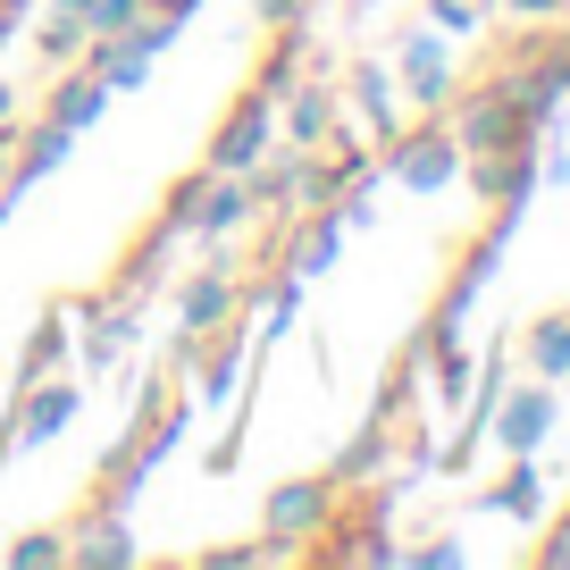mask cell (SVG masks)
Segmentation results:
<instances>
[{
	"label": "cell",
	"mask_w": 570,
	"mask_h": 570,
	"mask_svg": "<svg viewBox=\"0 0 570 570\" xmlns=\"http://www.w3.org/2000/svg\"><path fill=\"white\" fill-rule=\"evenodd\" d=\"M453 168H462V142H453L445 126H420V135L394 151V177H403V185H445Z\"/></svg>",
	"instance_id": "6da1fadb"
},
{
	"label": "cell",
	"mask_w": 570,
	"mask_h": 570,
	"mask_svg": "<svg viewBox=\"0 0 570 570\" xmlns=\"http://www.w3.org/2000/svg\"><path fill=\"white\" fill-rule=\"evenodd\" d=\"M261 142H268V109L244 101V109L227 118V135L210 142V168H252V160H261Z\"/></svg>",
	"instance_id": "7a4b0ae2"
},
{
	"label": "cell",
	"mask_w": 570,
	"mask_h": 570,
	"mask_svg": "<svg viewBox=\"0 0 570 570\" xmlns=\"http://www.w3.org/2000/svg\"><path fill=\"white\" fill-rule=\"evenodd\" d=\"M495 428H503V453H537V436H546V428H553V394H546V386L512 394Z\"/></svg>",
	"instance_id": "3957f363"
},
{
	"label": "cell",
	"mask_w": 570,
	"mask_h": 570,
	"mask_svg": "<svg viewBox=\"0 0 570 570\" xmlns=\"http://www.w3.org/2000/svg\"><path fill=\"white\" fill-rule=\"evenodd\" d=\"M320 512H327V487H311V479H294V487H277V495H268V529H277V537L320 529Z\"/></svg>",
	"instance_id": "277c9868"
},
{
	"label": "cell",
	"mask_w": 570,
	"mask_h": 570,
	"mask_svg": "<svg viewBox=\"0 0 570 570\" xmlns=\"http://www.w3.org/2000/svg\"><path fill=\"white\" fill-rule=\"evenodd\" d=\"M403 76H411V92H420V101H445V51H436V42H411L403 51Z\"/></svg>",
	"instance_id": "5b68a950"
},
{
	"label": "cell",
	"mask_w": 570,
	"mask_h": 570,
	"mask_svg": "<svg viewBox=\"0 0 570 570\" xmlns=\"http://www.w3.org/2000/svg\"><path fill=\"white\" fill-rule=\"evenodd\" d=\"M529 361L546 377H570V320H537L529 327Z\"/></svg>",
	"instance_id": "8992f818"
},
{
	"label": "cell",
	"mask_w": 570,
	"mask_h": 570,
	"mask_svg": "<svg viewBox=\"0 0 570 570\" xmlns=\"http://www.w3.org/2000/svg\"><path fill=\"white\" fill-rule=\"evenodd\" d=\"M495 503H503V512H520V520L537 512V462H529V453H512V479L495 487Z\"/></svg>",
	"instance_id": "52a82bcc"
},
{
	"label": "cell",
	"mask_w": 570,
	"mask_h": 570,
	"mask_svg": "<svg viewBox=\"0 0 570 570\" xmlns=\"http://www.w3.org/2000/svg\"><path fill=\"white\" fill-rule=\"evenodd\" d=\"M68 411H76V394H68V386H51L35 411H26V436H59V428H68Z\"/></svg>",
	"instance_id": "ba28073f"
},
{
	"label": "cell",
	"mask_w": 570,
	"mask_h": 570,
	"mask_svg": "<svg viewBox=\"0 0 570 570\" xmlns=\"http://www.w3.org/2000/svg\"><path fill=\"white\" fill-rule=\"evenodd\" d=\"M92 109H101V85H68V92H59V118H51V126H85Z\"/></svg>",
	"instance_id": "9c48e42d"
},
{
	"label": "cell",
	"mask_w": 570,
	"mask_h": 570,
	"mask_svg": "<svg viewBox=\"0 0 570 570\" xmlns=\"http://www.w3.org/2000/svg\"><path fill=\"white\" fill-rule=\"evenodd\" d=\"M320 135H327V101L303 92V101H294V142H320Z\"/></svg>",
	"instance_id": "30bf717a"
},
{
	"label": "cell",
	"mask_w": 570,
	"mask_h": 570,
	"mask_svg": "<svg viewBox=\"0 0 570 570\" xmlns=\"http://www.w3.org/2000/svg\"><path fill=\"white\" fill-rule=\"evenodd\" d=\"M218 311H227V285H218V277L185 294V320H194V327H202V320H218Z\"/></svg>",
	"instance_id": "8fae6325"
},
{
	"label": "cell",
	"mask_w": 570,
	"mask_h": 570,
	"mask_svg": "<svg viewBox=\"0 0 570 570\" xmlns=\"http://www.w3.org/2000/svg\"><path fill=\"white\" fill-rule=\"evenodd\" d=\"M361 101H370L377 135H394V118H386V76H377V68H361Z\"/></svg>",
	"instance_id": "7c38bea8"
},
{
	"label": "cell",
	"mask_w": 570,
	"mask_h": 570,
	"mask_svg": "<svg viewBox=\"0 0 570 570\" xmlns=\"http://www.w3.org/2000/svg\"><path fill=\"white\" fill-rule=\"evenodd\" d=\"M503 9H520V18H562L570 0H503Z\"/></svg>",
	"instance_id": "4fadbf2b"
},
{
	"label": "cell",
	"mask_w": 570,
	"mask_h": 570,
	"mask_svg": "<svg viewBox=\"0 0 570 570\" xmlns=\"http://www.w3.org/2000/svg\"><path fill=\"white\" fill-rule=\"evenodd\" d=\"M537 553H546V562H570V537H546Z\"/></svg>",
	"instance_id": "5bb4252c"
},
{
	"label": "cell",
	"mask_w": 570,
	"mask_h": 570,
	"mask_svg": "<svg viewBox=\"0 0 570 570\" xmlns=\"http://www.w3.org/2000/svg\"><path fill=\"white\" fill-rule=\"evenodd\" d=\"M294 9H303V0H261V18H294Z\"/></svg>",
	"instance_id": "9a60e30c"
},
{
	"label": "cell",
	"mask_w": 570,
	"mask_h": 570,
	"mask_svg": "<svg viewBox=\"0 0 570 570\" xmlns=\"http://www.w3.org/2000/svg\"><path fill=\"white\" fill-rule=\"evenodd\" d=\"M160 9H168V18H185V9H194V0H160Z\"/></svg>",
	"instance_id": "2e32d148"
},
{
	"label": "cell",
	"mask_w": 570,
	"mask_h": 570,
	"mask_svg": "<svg viewBox=\"0 0 570 570\" xmlns=\"http://www.w3.org/2000/svg\"><path fill=\"white\" fill-rule=\"evenodd\" d=\"M0 109H9V92H0Z\"/></svg>",
	"instance_id": "e0dca14e"
}]
</instances>
